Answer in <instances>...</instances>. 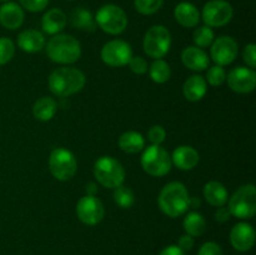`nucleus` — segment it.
Returning a JSON list of instances; mask_svg holds the SVG:
<instances>
[{
    "instance_id": "nucleus-3",
    "label": "nucleus",
    "mask_w": 256,
    "mask_h": 255,
    "mask_svg": "<svg viewBox=\"0 0 256 255\" xmlns=\"http://www.w3.org/2000/svg\"><path fill=\"white\" fill-rule=\"evenodd\" d=\"M46 54L52 62L58 64H74L82 56V46L72 35L56 34L48 42Z\"/></svg>"
},
{
    "instance_id": "nucleus-6",
    "label": "nucleus",
    "mask_w": 256,
    "mask_h": 255,
    "mask_svg": "<svg viewBox=\"0 0 256 255\" xmlns=\"http://www.w3.org/2000/svg\"><path fill=\"white\" fill-rule=\"evenodd\" d=\"M142 168L152 176H164L172 170V156L160 145H150L142 149Z\"/></svg>"
},
{
    "instance_id": "nucleus-43",
    "label": "nucleus",
    "mask_w": 256,
    "mask_h": 255,
    "mask_svg": "<svg viewBox=\"0 0 256 255\" xmlns=\"http://www.w3.org/2000/svg\"><path fill=\"white\" fill-rule=\"evenodd\" d=\"M199 206H200L199 198H190L189 209H190V208H199Z\"/></svg>"
},
{
    "instance_id": "nucleus-35",
    "label": "nucleus",
    "mask_w": 256,
    "mask_h": 255,
    "mask_svg": "<svg viewBox=\"0 0 256 255\" xmlns=\"http://www.w3.org/2000/svg\"><path fill=\"white\" fill-rule=\"evenodd\" d=\"M130 70H132L134 74L136 75H142L148 72L149 69V65H148V62L142 56H132V59L128 62Z\"/></svg>"
},
{
    "instance_id": "nucleus-30",
    "label": "nucleus",
    "mask_w": 256,
    "mask_h": 255,
    "mask_svg": "<svg viewBox=\"0 0 256 255\" xmlns=\"http://www.w3.org/2000/svg\"><path fill=\"white\" fill-rule=\"evenodd\" d=\"M192 40H194L195 45L198 48H200V49L208 48L214 42V32H212V28L206 26V25L200 26L192 34Z\"/></svg>"
},
{
    "instance_id": "nucleus-21",
    "label": "nucleus",
    "mask_w": 256,
    "mask_h": 255,
    "mask_svg": "<svg viewBox=\"0 0 256 255\" xmlns=\"http://www.w3.org/2000/svg\"><path fill=\"white\" fill-rule=\"evenodd\" d=\"M175 20L184 28H194L200 22V12L194 4L182 2L174 9Z\"/></svg>"
},
{
    "instance_id": "nucleus-34",
    "label": "nucleus",
    "mask_w": 256,
    "mask_h": 255,
    "mask_svg": "<svg viewBox=\"0 0 256 255\" xmlns=\"http://www.w3.org/2000/svg\"><path fill=\"white\" fill-rule=\"evenodd\" d=\"M165 138H166V132L162 125H154L148 132V139L152 145H160L164 142Z\"/></svg>"
},
{
    "instance_id": "nucleus-16",
    "label": "nucleus",
    "mask_w": 256,
    "mask_h": 255,
    "mask_svg": "<svg viewBox=\"0 0 256 255\" xmlns=\"http://www.w3.org/2000/svg\"><path fill=\"white\" fill-rule=\"evenodd\" d=\"M24 22V12L16 2H8L0 6V24L8 30H15Z\"/></svg>"
},
{
    "instance_id": "nucleus-41",
    "label": "nucleus",
    "mask_w": 256,
    "mask_h": 255,
    "mask_svg": "<svg viewBox=\"0 0 256 255\" xmlns=\"http://www.w3.org/2000/svg\"><path fill=\"white\" fill-rule=\"evenodd\" d=\"M159 255H185V252L178 245H169L162 250Z\"/></svg>"
},
{
    "instance_id": "nucleus-23",
    "label": "nucleus",
    "mask_w": 256,
    "mask_h": 255,
    "mask_svg": "<svg viewBox=\"0 0 256 255\" xmlns=\"http://www.w3.org/2000/svg\"><path fill=\"white\" fill-rule=\"evenodd\" d=\"M66 25V15L60 9H50L44 14L42 19V26L46 34L56 35Z\"/></svg>"
},
{
    "instance_id": "nucleus-26",
    "label": "nucleus",
    "mask_w": 256,
    "mask_h": 255,
    "mask_svg": "<svg viewBox=\"0 0 256 255\" xmlns=\"http://www.w3.org/2000/svg\"><path fill=\"white\" fill-rule=\"evenodd\" d=\"M182 226H184L186 234L190 236H202L206 230V222L200 212H192L184 218Z\"/></svg>"
},
{
    "instance_id": "nucleus-29",
    "label": "nucleus",
    "mask_w": 256,
    "mask_h": 255,
    "mask_svg": "<svg viewBox=\"0 0 256 255\" xmlns=\"http://www.w3.org/2000/svg\"><path fill=\"white\" fill-rule=\"evenodd\" d=\"M114 200L120 208H122V209H129L135 202L134 192L129 188L124 186V185H120V186L114 189Z\"/></svg>"
},
{
    "instance_id": "nucleus-33",
    "label": "nucleus",
    "mask_w": 256,
    "mask_h": 255,
    "mask_svg": "<svg viewBox=\"0 0 256 255\" xmlns=\"http://www.w3.org/2000/svg\"><path fill=\"white\" fill-rule=\"evenodd\" d=\"M15 54V45L9 38H0V65H5L12 59Z\"/></svg>"
},
{
    "instance_id": "nucleus-40",
    "label": "nucleus",
    "mask_w": 256,
    "mask_h": 255,
    "mask_svg": "<svg viewBox=\"0 0 256 255\" xmlns=\"http://www.w3.org/2000/svg\"><path fill=\"white\" fill-rule=\"evenodd\" d=\"M232 214H230L229 209L225 206H220L218 208V210L215 212V220L219 222H225L230 219Z\"/></svg>"
},
{
    "instance_id": "nucleus-37",
    "label": "nucleus",
    "mask_w": 256,
    "mask_h": 255,
    "mask_svg": "<svg viewBox=\"0 0 256 255\" xmlns=\"http://www.w3.org/2000/svg\"><path fill=\"white\" fill-rule=\"evenodd\" d=\"M242 60L246 62L248 66L250 69H255L256 68V45L255 44H248L244 48L242 52Z\"/></svg>"
},
{
    "instance_id": "nucleus-27",
    "label": "nucleus",
    "mask_w": 256,
    "mask_h": 255,
    "mask_svg": "<svg viewBox=\"0 0 256 255\" xmlns=\"http://www.w3.org/2000/svg\"><path fill=\"white\" fill-rule=\"evenodd\" d=\"M72 25L82 32H94L95 30L92 14L84 8H78L72 12Z\"/></svg>"
},
{
    "instance_id": "nucleus-14",
    "label": "nucleus",
    "mask_w": 256,
    "mask_h": 255,
    "mask_svg": "<svg viewBox=\"0 0 256 255\" xmlns=\"http://www.w3.org/2000/svg\"><path fill=\"white\" fill-rule=\"evenodd\" d=\"M228 85L238 94L252 92L256 86V72L246 66L234 68L226 76Z\"/></svg>"
},
{
    "instance_id": "nucleus-9",
    "label": "nucleus",
    "mask_w": 256,
    "mask_h": 255,
    "mask_svg": "<svg viewBox=\"0 0 256 255\" xmlns=\"http://www.w3.org/2000/svg\"><path fill=\"white\" fill-rule=\"evenodd\" d=\"M95 20L98 26L110 35L122 34L128 26V16L125 12L114 4H106L100 8Z\"/></svg>"
},
{
    "instance_id": "nucleus-38",
    "label": "nucleus",
    "mask_w": 256,
    "mask_h": 255,
    "mask_svg": "<svg viewBox=\"0 0 256 255\" xmlns=\"http://www.w3.org/2000/svg\"><path fill=\"white\" fill-rule=\"evenodd\" d=\"M198 255H222V250L219 244L214 242H208L202 245Z\"/></svg>"
},
{
    "instance_id": "nucleus-32",
    "label": "nucleus",
    "mask_w": 256,
    "mask_h": 255,
    "mask_svg": "<svg viewBox=\"0 0 256 255\" xmlns=\"http://www.w3.org/2000/svg\"><path fill=\"white\" fill-rule=\"evenodd\" d=\"M164 0H134L135 9L142 15L155 14L162 8Z\"/></svg>"
},
{
    "instance_id": "nucleus-36",
    "label": "nucleus",
    "mask_w": 256,
    "mask_h": 255,
    "mask_svg": "<svg viewBox=\"0 0 256 255\" xmlns=\"http://www.w3.org/2000/svg\"><path fill=\"white\" fill-rule=\"evenodd\" d=\"M20 4L28 12H39L48 6L49 0H20Z\"/></svg>"
},
{
    "instance_id": "nucleus-28",
    "label": "nucleus",
    "mask_w": 256,
    "mask_h": 255,
    "mask_svg": "<svg viewBox=\"0 0 256 255\" xmlns=\"http://www.w3.org/2000/svg\"><path fill=\"white\" fill-rule=\"evenodd\" d=\"M148 70H149L152 80L156 84H164L170 79V75H172L169 64L162 59H155Z\"/></svg>"
},
{
    "instance_id": "nucleus-44",
    "label": "nucleus",
    "mask_w": 256,
    "mask_h": 255,
    "mask_svg": "<svg viewBox=\"0 0 256 255\" xmlns=\"http://www.w3.org/2000/svg\"><path fill=\"white\" fill-rule=\"evenodd\" d=\"M0 2H10V0H0Z\"/></svg>"
},
{
    "instance_id": "nucleus-25",
    "label": "nucleus",
    "mask_w": 256,
    "mask_h": 255,
    "mask_svg": "<svg viewBox=\"0 0 256 255\" xmlns=\"http://www.w3.org/2000/svg\"><path fill=\"white\" fill-rule=\"evenodd\" d=\"M58 104L52 98L42 96L35 102L32 106V115L40 122H49L56 114Z\"/></svg>"
},
{
    "instance_id": "nucleus-5",
    "label": "nucleus",
    "mask_w": 256,
    "mask_h": 255,
    "mask_svg": "<svg viewBox=\"0 0 256 255\" xmlns=\"http://www.w3.org/2000/svg\"><path fill=\"white\" fill-rule=\"evenodd\" d=\"M94 176L102 186L115 189L124 182L125 170L112 156H102L94 164Z\"/></svg>"
},
{
    "instance_id": "nucleus-22",
    "label": "nucleus",
    "mask_w": 256,
    "mask_h": 255,
    "mask_svg": "<svg viewBox=\"0 0 256 255\" xmlns=\"http://www.w3.org/2000/svg\"><path fill=\"white\" fill-rule=\"evenodd\" d=\"M202 192H204V198L206 199V202L215 208L224 206L229 200V192H228L226 188L220 182H215V180L206 182Z\"/></svg>"
},
{
    "instance_id": "nucleus-11",
    "label": "nucleus",
    "mask_w": 256,
    "mask_h": 255,
    "mask_svg": "<svg viewBox=\"0 0 256 255\" xmlns=\"http://www.w3.org/2000/svg\"><path fill=\"white\" fill-rule=\"evenodd\" d=\"M100 56H102V62L109 66L122 68L128 65L129 60L132 59V49L129 42L115 39L112 42H108L102 46Z\"/></svg>"
},
{
    "instance_id": "nucleus-17",
    "label": "nucleus",
    "mask_w": 256,
    "mask_h": 255,
    "mask_svg": "<svg viewBox=\"0 0 256 255\" xmlns=\"http://www.w3.org/2000/svg\"><path fill=\"white\" fill-rule=\"evenodd\" d=\"M199 152L190 145H180L172 152V162L180 170H192L199 164Z\"/></svg>"
},
{
    "instance_id": "nucleus-15",
    "label": "nucleus",
    "mask_w": 256,
    "mask_h": 255,
    "mask_svg": "<svg viewBox=\"0 0 256 255\" xmlns=\"http://www.w3.org/2000/svg\"><path fill=\"white\" fill-rule=\"evenodd\" d=\"M230 242L238 252H249L255 244V230L249 222H238L230 232Z\"/></svg>"
},
{
    "instance_id": "nucleus-8",
    "label": "nucleus",
    "mask_w": 256,
    "mask_h": 255,
    "mask_svg": "<svg viewBox=\"0 0 256 255\" xmlns=\"http://www.w3.org/2000/svg\"><path fill=\"white\" fill-rule=\"evenodd\" d=\"M172 46V35L162 25H154L145 34L142 48L148 56L152 59H162L169 52Z\"/></svg>"
},
{
    "instance_id": "nucleus-7",
    "label": "nucleus",
    "mask_w": 256,
    "mask_h": 255,
    "mask_svg": "<svg viewBox=\"0 0 256 255\" xmlns=\"http://www.w3.org/2000/svg\"><path fill=\"white\" fill-rule=\"evenodd\" d=\"M49 170L59 182H68L76 174L78 164L74 154L65 148H55L49 156Z\"/></svg>"
},
{
    "instance_id": "nucleus-13",
    "label": "nucleus",
    "mask_w": 256,
    "mask_h": 255,
    "mask_svg": "<svg viewBox=\"0 0 256 255\" xmlns=\"http://www.w3.org/2000/svg\"><path fill=\"white\" fill-rule=\"evenodd\" d=\"M210 46H212L210 48V56H212V62L220 66L232 64L236 59L238 52H239L236 40L232 39V36H226V35L214 39Z\"/></svg>"
},
{
    "instance_id": "nucleus-2",
    "label": "nucleus",
    "mask_w": 256,
    "mask_h": 255,
    "mask_svg": "<svg viewBox=\"0 0 256 255\" xmlns=\"http://www.w3.org/2000/svg\"><path fill=\"white\" fill-rule=\"evenodd\" d=\"M190 195L182 182H172L165 185L159 194V208L170 218L182 216L189 209Z\"/></svg>"
},
{
    "instance_id": "nucleus-39",
    "label": "nucleus",
    "mask_w": 256,
    "mask_h": 255,
    "mask_svg": "<svg viewBox=\"0 0 256 255\" xmlns=\"http://www.w3.org/2000/svg\"><path fill=\"white\" fill-rule=\"evenodd\" d=\"M178 246L182 250V252H189L194 246V238L190 236V235L185 234L182 236H180L179 242H178Z\"/></svg>"
},
{
    "instance_id": "nucleus-42",
    "label": "nucleus",
    "mask_w": 256,
    "mask_h": 255,
    "mask_svg": "<svg viewBox=\"0 0 256 255\" xmlns=\"http://www.w3.org/2000/svg\"><path fill=\"white\" fill-rule=\"evenodd\" d=\"M85 190H86V195H95L98 192V186L95 182H89L85 186Z\"/></svg>"
},
{
    "instance_id": "nucleus-4",
    "label": "nucleus",
    "mask_w": 256,
    "mask_h": 255,
    "mask_svg": "<svg viewBox=\"0 0 256 255\" xmlns=\"http://www.w3.org/2000/svg\"><path fill=\"white\" fill-rule=\"evenodd\" d=\"M230 214L238 219H252L256 212V188L254 184L240 186L232 198H229Z\"/></svg>"
},
{
    "instance_id": "nucleus-12",
    "label": "nucleus",
    "mask_w": 256,
    "mask_h": 255,
    "mask_svg": "<svg viewBox=\"0 0 256 255\" xmlns=\"http://www.w3.org/2000/svg\"><path fill=\"white\" fill-rule=\"evenodd\" d=\"M76 215L82 224L94 226L104 219V205L95 195H85L78 202Z\"/></svg>"
},
{
    "instance_id": "nucleus-18",
    "label": "nucleus",
    "mask_w": 256,
    "mask_h": 255,
    "mask_svg": "<svg viewBox=\"0 0 256 255\" xmlns=\"http://www.w3.org/2000/svg\"><path fill=\"white\" fill-rule=\"evenodd\" d=\"M182 62L188 69L192 72H202L209 66V56L198 46H188L182 52Z\"/></svg>"
},
{
    "instance_id": "nucleus-24",
    "label": "nucleus",
    "mask_w": 256,
    "mask_h": 255,
    "mask_svg": "<svg viewBox=\"0 0 256 255\" xmlns=\"http://www.w3.org/2000/svg\"><path fill=\"white\" fill-rule=\"evenodd\" d=\"M119 148L128 154H138L145 148V139L138 132H125L119 138Z\"/></svg>"
},
{
    "instance_id": "nucleus-20",
    "label": "nucleus",
    "mask_w": 256,
    "mask_h": 255,
    "mask_svg": "<svg viewBox=\"0 0 256 255\" xmlns=\"http://www.w3.org/2000/svg\"><path fill=\"white\" fill-rule=\"evenodd\" d=\"M208 92V82L202 75H192L182 85V94L189 102H200Z\"/></svg>"
},
{
    "instance_id": "nucleus-10",
    "label": "nucleus",
    "mask_w": 256,
    "mask_h": 255,
    "mask_svg": "<svg viewBox=\"0 0 256 255\" xmlns=\"http://www.w3.org/2000/svg\"><path fill=\"white\" fill-rule=\"evenodd\" d=\"M234 10L226 0H210L202 8V18L206 26L220 28L229 24Z\"/></svg>"
},
{
    "instance_id": "nucleus-19",
    "label": "nucleus",
    "mask_w": 256,
    "mask_h": 255,
    "mask_svg": "<svg viewBox=\"0 0 256 255\" xmlns=\"http://www.w3.org/2000/svg\"><path fill=\"white\" fill-rule=\"evenodd\" d=\"M18 46L25 52H38L45 46V38L39 30L26 29L18 35Z\"/></svg>"
},
{
    "instance_id": "nucleus-1",
    "label": "nucleus",
    "mask_w": 256,
    "mask_h": 255,
    "mask_svg": "<svg viewBox=\"0 0 256 255\" xmlns=\"http://www.w3.org/2000/svg\"><path fill=\"white\" fill-rule=\"evenodd\" d=\"M85 75L72 66L58 68L50 74L48 84L50 92L59 98H68L79 92L84 88Z\"/></svg>"
},
{
    "instance_id": "nucleus-31",
    "label": "nucleus",
    "mask_w": 256,
    "mask_h": 255,
    "mask_svg": "<svg viewBox=\"0 0 256 255\" xmlns=\"http://www.w3.org/2000/svg\"><path fill=\"white\" fill-rule=\"evenodd\" d=\"M206 82H209L212 86H220L226 80V72L220 65H214L209 68L206 72Z\"/></svg>"
}]
</instances>
